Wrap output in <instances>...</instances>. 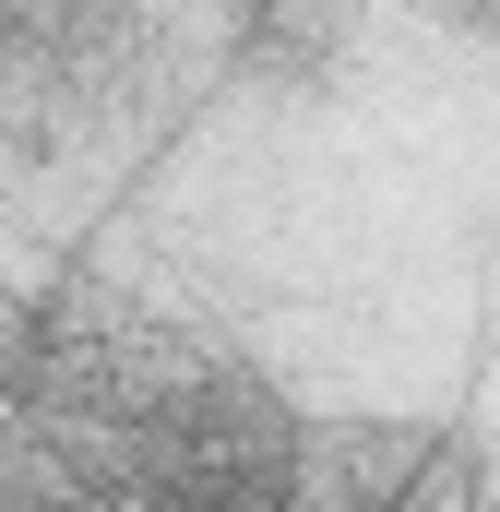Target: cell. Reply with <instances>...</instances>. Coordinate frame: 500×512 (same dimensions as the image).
Here are the masks:
<instances>
[{
	"mask_svg": "<svg viewBox=\"0 0 500 512\" xmlns=\"http://www.w3.org/2000/svg\"><path fill=\"white\" fill-rule=\"evenodd\" d=\"M346 512H477V465L441 429H346Z\"/></svg>",
	"mask_w": 500,
	"mask_h": 512,
	"instance_id": "cell-1",
	"label": "cell"
}]
</instances>
